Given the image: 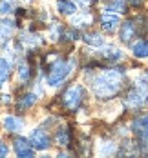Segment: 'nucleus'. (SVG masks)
<instances>
[{"instance_id":"1","label":"nucleus","mask_w":148,"mask_h":158,"mask_svg":"<svg viewBox=\"0 0 148 158\" xmlns=\"http://www.w3.org/2000/svg\"><path fill=\"white\" fill-rule=\"evenodd\" d=\"M124 78H126V73L123 69H117V67L104 69L90 78V87L97 98L108 100V98H114L121 91Z\"/></svg>"},{"instance_id":"2","label":"nucleus","mask_w":148,"mask_h":158,"mask_svg":"<svg viewBox=\"0 0 148 158\" xmlns=\"http://www.w3.org/2000/svg\"><path fill=\"white\" fill-rule=\"evenodd\" d=\"M73 67H75V58L57 60L51 65V69H49L48 77H46V84H48L49 87H61L68 80V77L73 73Z\"/></svg>"},{"instance_id":"3","label":"nucleus","mask_w":148,"mask_h":158,"mask_svg":"<svg viewBox=\"0 0 148 158\" xmlns=\"http://www.w3.org/2000/svg\"><path fill=\"white\" fill-rule=\"evenodd\" d=\"M84 100V87L81 84H73L70 85L62 95V104L66 109H77Z\"/></svg>"},{"instance_id":"4","label":"nucleus","mask_w":148,"mask_h":158,"mask_svg":"<svg viewBox=\"0 0 148 158\" xmlns=\"http://www.w3.org/2000/svg\"><path fill=\"white\" fill-rule=\"evenodd\" d=\"M99 24H101L104 33L114 35L119 29V26H121V16L117 13H112V11H102L101 16H99Z\"/></svg>"},{"instance_id":"5","label":"nucleus","mask_w":148,"mask_h":158,"mask_svg":"<svg viewBox=\"0 0 148 158\" xmlns=\"http://www.w3.org/2000/svg\"><path fill=\"white\" fill-rule=\"evenodd\" d=\"M29 142H31L33 149H38V151H46V149H49V145H51L48 133L44 129H40V127L33 129L31 133H29Z\"/></svg>"},{"instance_id":"6","label":"nucleus","mask_w":148,"mask_h":158,"mask_svg":"<svg viewBox=\"0 0 148 158\" xmlns=\"http://www.w3.org/2000/svg\"><path fill=\"white\" fill-rule=\"evenodd\" d=\"M101 58L106 60L108 64H117L124 58V51L121 48H117V46H114V44H108V46L101 48Z\"/></svg>"},{"instance_id":"7","label":"nucleus","mask_w":148,"mask_h":158,"mask_svg":"<svg viewBox=\"0 0 148 158\" xmlns=\"http://www.w3.org/2000/svg\"><path fill=\"white\" fill-rule=\"evenodd\" d=\"M137 36V26L133 20H124L121 26H119V40L123 44H130L133 42V38Z\"/></svg>"},{"instance_id":"8","label":"nucleus","mask_w":148,"mask_h":158,"mask_svg":"<svg viewBox=\"0 0 148 158\" xmlns=\"http://www.w3.org/2000/svg\"><path fill=\"white\" fill-rule=\"evenodd\" d=\"M2 126L4 129L7 131V133H22V129H24V120L22 118H18L15 114H7V116H4V120H2Z\"/></svg>"},{"instance_id":"9","label":"nucleus","mask_w":148,"mask_h":158,"mask_svg":"<svg viewBox=\"0 0 148 158\" xmlns=\"http://www.w3.org/2000/svg\"><path fill=\"white\" fill-rule=\"evenodd\" d=\"M82 42L86 44V46H90V48H95V49H101L102 46H106V40H104V36L97 31H88L82 35Z\"/></svg>"},{"instance_id":"10","label":"nucleus","mask_w":148,"mask_h":158,"mask_svg":"<svg viewBox=\"0 0 148 158\" xmlns=\"http://www.w3.org/2000/svg\"><path fill=\"white\" fill-rule=\"evenodd\" d=\"M15 31V22L9 18H0V44H7Z\"/></svg>"},{"instance_id":"11","label":"nucleus","mask_w":148,"mask_h":158,"mask_svg":"<svg viewBox=\"0 0 148 158\" xmlns=\"http://www.w3.org/2000/svg\"><path fill=\"white\" fill-rule=\"evenodd\" d=\"M13 147H15V153L18 156H33L35 155L31 142L26 140V138H16L15 142H13Z\"/></svg>"},{"instance_id":"12","label":"nucleus","mask_w":148,"mask_h":158,"mask_svg":"<svg viewBox=\"0 0 148 158\" xmlns=\"http://www.w3.org/2000/svg\"><path fill=\"white\" fill-rule=\"evenodd\" d=\"M132 55L137 60H146L148 58V40L139 38L137 42H133L132 44Z\"/></svg>"},{"instance_id":"13","label":"nucleus","mask_w":148,"mask_h":158,"mask_svg":"<svg viewBox=\"0 0 148 158\" xmlns=\"http://www.w3.org/2000/svg\"><path fill=\"white\" fill-rule=\"evenodd\" d=\"M132 131H133L137 136L146 135L148 133V113L137 116V118H133V122H132Z\"/></svg>"},{"instance_id":"14","label":"nucleus","mask_w":148,"mask_h":158,"mask_svg":"<svg viewBox=\"0 0 148 158\" xmlns=\"http://www.w3.org/2000/svg\"><path fill=\"white\" fill-rule=\"evenodd\" d=\"M57 9L61 15H66V16H71L77 13V4L71 2V0H59L57 2Z\"/></svg>"},{"instance_id":"15","label":"nucleus","mask_w":148,"mask_h":158,"mask_svg":"<svg viewBox=\"0 0 148 158\" xmlns=\"http://www.w3.org/2000/svg\"><path fill=\"white\" fill-rule=\"evenodd\" d=\"M104 11H112L117 15H123L126 11V0H110L104 7Z\"/></svg>"},{"instance_id":"16","label":"nucleus","mask_w":148,"mask_h":158,"mask_svg":"<svg viewBox=\"0 0 148 158\" xmlns=\"http://www.w3.org/2000/svg\"><path fill=\"white\" fill-rule=\"evenodd\" d=\"M16 6H18V0H0V15H13Z\"/></svg>"},{"instance_id":"17","label":"nucleus","mask_w":148,"mask_h":158,"mask_svg":"<svg viewBox=\"0 0 148 158\" xmlns=\"http://www.w3.org/2000/svg\"><path fill=\"white\" fill-rule=\"evenodd\" d=\"M16 77H18V82H20V84H26V82L29 80V65H28L26 60H20V62H18Z\"/></svg>"},{"instance_id":"18","label":"nucleus","mask_w":148,"mask_h":158,"mask_svg":"<svg viewBox=\"0 0 148 158\" xmlns=\"http://www.w3.org/2000/svg\"><path fill=\"white\" fill-rule=\"evenodd\" d=\"M55 142H57V145H61V147L70 145V131H68L66 127H61V129L57 131V135H55Z\"/></svg>"},{"instance_id":"19","label":"nucleus","mask_w":148,"mask_h":158,"mask_svg":"<svg viewBox=\"0 0 148 158\" xmlns=\"http://www.w3.org/2000/svg\"><path fill=\"white\" fill-rule=\"evenodd\" d=\"M9 71H11V65L6 58H0V87H4L6 80L9 78Z\"/></svg>"},{"instance_id":"20","label":"nucleus","mask_w":148,"mask_h":158,"mask_svg":"<svg viewBox=\"0 0 148 158\" xmlns=\"http://www.w3.org/2000/svg\"><path fill=\"white\" fill-rule=\"evenodd\" d=\"M37 93H28V95H24L20 100H18V109H28V107H31L33 104L37 102Z\"/></svg>"},{"instance_id":"21","label":"nucleus","mask_w":148,"mask_h":158,"mask_svg":"<svg viewBox=\"0 0 148 158\" xmlns=\"http://www.w3.org/2000/svg\"><path fill=\"white\" fill-rule=\"evenodd\" d=\"M115 151H117V143L112 142V140H108V142H101L99 143V149H97L99 155H114Z\"/></svg>"},{"instance_id":"22","label":"nucleus","mask_w":148,"mask_h":158,"mask_svg":"<svg viewBox=\"0 0 148 158\" xmlns=\"http://www.w3.org/2000/svg\"><path fill=\"white\" fill-rule=\"evenodd\" d=\"M92 22V16L90 13H79V15H71V24L73 26H88Z\"/></svg>"},{"instance_id":"23","label":"nucleus","mask_w":148,"mask_h":158,"mask_svg":"<svg viewBox=\"0 0 148 158\" xmlns=\"http://www.w3.org/2000/svg\"><path fill=\"white\" fill-rule=\"evenodd\" d=\"M22 42H24L26 46H29V48H37V46L40 44V38H38L37 35H33V33H24V35H22Z\"/></svg>"},{"instance_id":"24","label":"nucleus","mask_w":148,"mask_h":158,"mask_svg":"<svg viewBox=\"0 0 148 158\" xmlns=\"http://www.w3.org/2000/svg\"><path fill=\"white\" fill-rule=\"evenodd\" d=\"M7 153H9V147H7L6 143H4L2 140H0V156H6Z\"/></svg>"},{"instance_id":"25","label":"nucleus","mask_w":148,"mask_h":158,"mask_svg":"<svg viewBox=\"0 0 148 158\" xmlns=\"http://www.w3.org/2000/svg\"><path fill=\"white\" fill-rule=\"evenodd\" d=\"M93 0H75V4H79L81 7H90Z\"/></svg>"},{"instance_id":"26","label":"nucleus","mask_w":148,"mask_h":158,"mask_svg":"<svg viewBox=\"0 0 148 158\" xmlns=\"http://www.w3.org/2000/svg\"><path fill=\"white\" fill-rule=\"evenodd\" d=\"M128 2H130L132 6H141L143 4V0H128Z\"/></svg>"},{"instance_id":"27","label":"nucleus","mask_w":148,"mask_h":158,"mask_svg":"<svg viewBox=\"0 0 148 158\" xmlns=\"http://www.w3.org/2000/svg\"><path fill=\"white\" fill-rule=\"evenodd\" d=\"M146 80H148V71H146Z\"/></svg>"}]
</instances>
